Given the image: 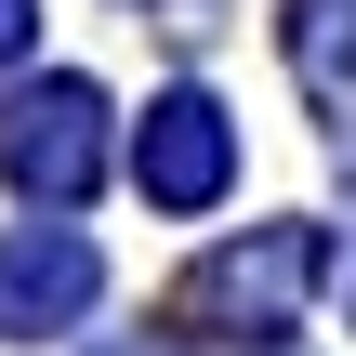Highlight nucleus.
Returning a JSON list of instances; mask_svg holds the SVG:
<instances>
[{"mask_svg":"<svg viewBox=\"0 0 356 356\" xmlns=\"http://www.w3.org/2000/svg\"><path fill=\"white\" fill-rule=\"evenodd\" d=\"M132 185H145L159 211H211V198L238 185V132H225V106H211V92H159L145 132H132Z\"/></svg>","mask_w":356,"mask_h":356,"instance_id":"nucleus-3","label":"nucleus"},{"mask_svg":"<svg viewBox=\"0 0 356 356\" xmlns=\"http://www.w3.org/2000/svg\"><path fill=\"white\" fill-rule=\"evenodd\" d=\"M317 225H264V238H238V251H211L198 277H185V317H225V330H291L304 317V291H317Z\"/></svg>","mask_w":356,"mask_h":356,"instance_id":"nucleus-2","label":"nucleus"},{"mask_svg":"<svg viewBox=\"0 0 356 356\" xmlns=\"http://www.w3.org/2000/svg\"><path fill=\"white\" fill-rule=\"evenodd\" d=\"M291 66L317 119H356V0H291Z\"/></svg>","mask_w":356,"mask_h":356,"instance_id":"nucleus-5","label":"nucleus"},{"mask_svg":"<svg viewBox=\"0 0 356 356\" xmlns=\"http://www.w3.org/2000/svg\"><path fill=\"white\" fill-rule=\"evenodd\" d=\"M92 172H106V92H92V79H40V92L0 106V185H13V198L79 211Z\"/></svg>","mask_w":356,"mask_h":356,"instance_id":"nucleus-1","label":"nucleus"},{"mask_svg":"<svg viewBox=\"0 0 356 356\" xmlns=\"http://www.w3.org/2000/svg\"><path fill=\"white\" fill-rule=\"evenodd\" d=\"M119 356H145V343H119Z\"/></svg>","mask_w":356,"mask_h":356,"instance_id":"nucleus-7","label":"nucleus"},{"mask_svg":"<svg viewBox=\"0 0 356 356\" xmlns=\"http://www.w3.org/2000/svg\"><path fill=\"white\" fill-rule=\"evenodd\" d=\"M26 40H40V0H0V66H13Z\"/></svg>","mask_w":356,"mask_h":356,"instance_id":"nucleus-6","label":"nucleus"},{"mask_svg":"<svg viewBox=\"0 0 356 356\" xmlns=\"http://www.w3.org/2000/svg\"><path fill=\"white\" fill-rule=\"evenodd\" d=\"M92 291H106V264H92V238H79V225H26V238H0V330H13V343L79 330V317H92Z\"/></svg>","mask_w":356,"mask_h":356,"instance_id":"nucleus-4","label":"nucleus"}]
</instances>
